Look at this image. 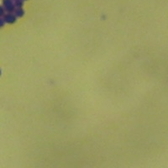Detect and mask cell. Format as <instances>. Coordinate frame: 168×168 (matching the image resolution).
I'll use <instances>...</instances> for the list:
<instances>
[{"label":"cell","mask_w":168,"mask_h":168,"mask_svg":"<svg viewBox=\"0 0 168 168\" xmlns=\"http://www.w3.org/2000/svg\"><path fill=\"white\" fill-rule=\"evenodd\" d=\"M4 25H5V22H4V20H3V17H0V28L3 27Z\"/></svg>","instance_id":"8992f818"},{"label":"cell","mask_w":168,"mask_h":168,"mask_svg":"<svg viewBox=\"0 0 168 168\" xmlns=\"http://www.w3.org/2000/svg\"><path fill=\"white\" fill-rule=\"evenodd\" d=\"M1 74H2V72H1V70H0V76H1Z\"/></svg>","instance_id":"52a82bcc"},{"label":"cell","mask_w":168,"mask_h":168,"mask_svg":"<svg viewBox=\"0 0 168 168\" xmlns=\"http://www.w3.org/2000/svg\"><path fill=\"white\" fill-rule=\"evenodd\" d=\"M13 2H15V1H17V0H12Z\"/></svg>","instance_id":"ba28073f"},{"label":"cell","mask_w":168,"mask_h":168,"mask_svg":"<svg viewBox=\"0 0 168 168\" xmlns=\"http://www.w3.org/2000/svg\"><path fill=\"white\" fill-rule=\"evenodd\" d=\"M5 15V9L3 6H0V17H3Z\"/></svg>","instance_id":"5b68a950"},{"label":"cell","mask_w":168,"mask_h":168,"mask_svg":"<svg viewBox=\"0 0 168 168\" xmlns=\"http://www.w3.org/2000/svg\"><path fill=\"white\" fill-rule=\"evenodd\" d=\"M3 20H4V22L6 24H10V25L15 24L16 22V20H17L16 16L14 14H10V13H6L3 15Z\"/></svg>","instance_id":"7a4b0ae2"},{"label":"cell","mask_w":168,"mask_h":168,"mask_svg":"<svg viewBox=\"0 0 168 168\" xmlns=\"http://www.w3.org/2000/svg\"><path fill=\"white\" fill-rule=\"evenodd\" d=\"M22 1H26V0H22Z\"/></svg>","instance_id":"9c48e42d"},{"label":"cell","mask_w":168,"mask_h":168,"mask_svg":"<svg viewBox=\"0 0 168 168\" xmlns=\"http://www.w3.org/2000/svg\"><path fill=\"white\" fill-rule=\"evenodd\" d=\"M2 2H3V7L5 9V12L14 14L16 9L14 2L12 0H2Z\"/></svg>","instance_id":"6da1fadb"},{"label":"cell","mask_w":168,"mask_h":168,"mask_svg":"<svg viewBox=\"0 0 168 168\" xmlns=\"http://www.w3.org/2000/svg\"><path fill=\"white\" fill-rule=\"evenodd\" d=\"M14 15L16 16V18H21L25 15V10L22 8H19V9H15Z\"/></svg>","instance_id":"3957f363"},{"label":"cell","mask_w":168,"mask_h":168,"mask_svg":"<svg viewBox=\"0 0 168 168\" xmlns=\"http://www.w3.org/2000/svg\"><path fill=\"white\" fill-rule=\"evenodd\" d=\"M14 3H15V6L16 9L22 8L23 5H24V1H22V0H17L15 2H14Z\"/></svg>","instance_id":"277c9868"}]
</instances>
